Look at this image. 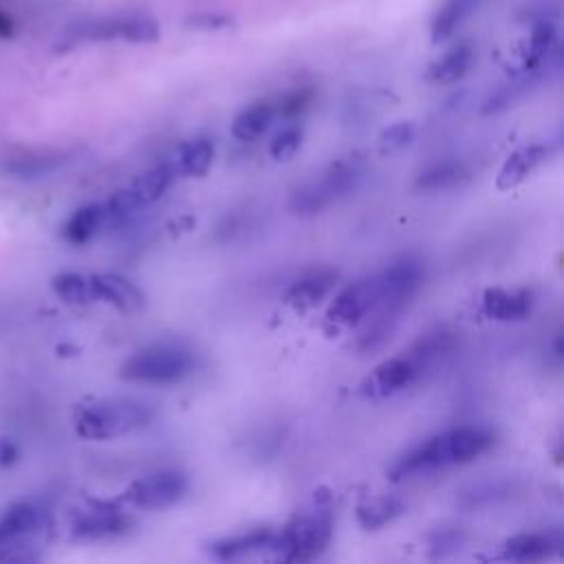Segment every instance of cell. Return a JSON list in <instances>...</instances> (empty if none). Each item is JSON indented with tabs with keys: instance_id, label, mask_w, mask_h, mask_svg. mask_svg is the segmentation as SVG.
Wrapping results in <instances>:
<instances>
[{
	"instance_id": "obj_29",
	"label": "cell",
	"mask_w": 564,
	"mask_h": 564,
	"mask_svg": "<svg viewBox=\"0 0 564 564\" xmlns=\"http://www.w3.org/2000/svg\"><path fill=\"white\" fill-rule=\"evenodd\" d=\"M415 126L411 122H400L391 128H387L380 137V146H382V152H400L404 150L406 146H411L415 141Z\"/></svg>"
},
{
	"instance_id": "obj_33",
	"label": "cell",
	"mask_w": 564,
	"mask_h": 564,
	"mask_svg": "<svg viewBox=\"0 0 564 564\" xmlns=\"http://www.w3.org/2000/svg\"><path fill=\"white\" fill-rule=\"evenodd\" d=\"M195 30H226L232 25V21L228 16H210V14H202L193 19Z\"/></svg>"
},
{
	"instance_id": "obj_24",
	"label": "cell",
	"mask_w": 564,
	"mask_h": 564,
	"mask_svg": "<svg viewBox=\"0 0 564 564\" xmlns=\"http://www.w3.org/2000/svg\"><path fill=\"white\" fill-rule=\"evenodd\" d=\"M465 179H468V168L461 161H444L424 170L417 176L415 187L419 193H444Z\"/></svg>"
},
{
	"instance_id": "obj_21",
	"label": "cell",
	"mask_w": 564,
	"mask_h": 564,
	"mask_svg": "<svg viewBox=\"0 0 564 564\" xmlns=\"http://www.w3.org/2000/svg\"><path fill=\"white\" fill-rule=\"evenodd\" d=\"M335 274L333 272H315L304 276L302 280L293 283L287 293H285V302L291 304L293 309H311L315 307L324 296H329V291L335 285Z\"/></svg>"
},
{
	"instance_id": "obj_13",
	"label": "cell",
	"mask_w": 564,
	"mask_h": 564,
	"mask_svg": "<svg viewBox=\"0 0 564 564\" xmlns=\"http://www.w3.org/2000/svg\"><path fill=\"white\" fill-rule=\"evenodd\" d=\"M69 161H71L69 152L41 150V152H25V154L10 157L3 163V170H5V174H10L14 179H41V176H47V174L60 170Z\"/></svg>"
},
{
	"instance_id": "obj_35",
	"label": "cell",
	"mask_w": 564,
	"mask_h": 564,
	"mask_svg": "<svg viewBox=\"0 0 564 564\" xmlns=\"http://www.w3.org/2000/svg\"><path fill=\"white\" fill-rule=\"evenodd\" d=\"M12 34H14V23H12V19L3 10H0V36L8 38Z\"/></svg>"
},
{
	"instance_id": "obj_28",
	"label": "cell",
	"mask_w": 564,
	"mask_h": 564,
	"mask_svg": "<svg viewBox=\"0 0 564 564\" xmlns=\"http://www.w3.org/2000/svg\"><path fill=\"white\" fill-rule=\"evenodd\" d=\"M54 291L67 302V304H91L97 300L93 276L87 278L82 274H60L54 278Z\"/></svg>"
},
{
	"instance_id": "obj_18",
	"label": "cell",
	"mask_w": 564,
	"mask_h": 564,
	"mask_svg": "<svg viewBox=\"0 0 564 564\" xmlns=\"http://www.w3.org/2000/svg\"><path fill=\"white\" fill-rule=\"evenodd\" d=\"M215 161V146L208 139H197L181 143L174 152V157L168 161L174 174L181 176H204L208 174L210 165Z\"/></svg>"
},
{
	"instance_id": "obj_7",
	"label": "cell",
	"mask_w": 564,
	"mask_h": 564,
	"mask_svg": "<svg viewBox=\"0 0 564 564\" xmlns=\"http://www.w3.org/2000/svg\"><path fill=\"white\" fill-rule=\"evenodd\" d=\"M389 291L384 276L378 274L372 278L359 280L350 287H346L329 307V320L337 324H357L368 313L387 307Z\"/></svg>"
},
{
	"instance_id": "obj_30",
	"label": "cell",
	"mask_w": 564,
	"mask_h": 564,
	"mask_svg": "<svg viewBox=\"0 0 564 564\" xmlns=\"http://www.w3.org/2000/svg\"><path fill=\"white\" fill-rule=\"evenodd\" d=\"M300 143H302V130L300 128H285L283 133H278L274 137L269 152L276 161H289L300 150Z\"/></svg>"
},
{
	"instance_id": "obj_22",
	"label": "cell",
	"mask_w": 564,
	"mask_h": 564,
	"mask_svg": "<svg viewBox=\"0 0 564 564\" xmlns=\"http://www.w3.org/2000/svg\"><path fill=\"white\" fill-rule=\"evenodd\" d=\"M274 117L276 106L272 102H256L237 115L232 124V135L239 141H254L269 130Z\"/></svg>"
},
{
	"instance_id": "obj_25",
	"label": "cell",
	"mask_w": 564,
	"mask_h": 564,
	"mask_svg": "<svg viewBox=\"0 0 564 564\" xmlns=\"http://www.w3.org/2000/svg\"><path fill=\"white\" fill-rule=\"evenodd\" d=\"M104 228V210L102 204H91L76 210L62 228V234L73 245L89 243Z\"/></svg>"
},
{
	"instance_id": "obj_15",
	"label": "cell",
	"mask_w": 564,
	"mask_h": 564,
	"mask_svg": "<svg viewBox=\"0 0 564 564\" xmlns=\"http://www.w3.org/2000/svg\"><path fill=\"white\" fill-rule=\"evenodd\" d=\"M93 285H95L97 300H106L122 313H137L146 304L143 293L130 280H126L117 274L93 276Z\"/></svg>"
},
{
	"instance_id": "obj_9",
	"label": "cell",
	"mask_w": 564,
	"mask_h": 564,
	"mask_svg": "<svg viewBox=\"0 0 564 564\" xmlns=\"http://www.w3.org/2000/svg\"><path fill=\"white\" fill-rule=\"evenodd\" d=\"M49 525L51 514L43 505L34 500L14 503L0 514V546H23L25 540L45 533Z\"/></svg>"
},
{
	"instance_id": "obj_4",
	"label": "cell",
	"mask_w": 564,
	"mask_h": 564,
	"mask_svg": "<svg viewBox=\"0 0 564 564\" xmlns=\"http://www.w3.org/2000/svg\"><path fill=\"white\" fill-rule=\"evenodd\" d=\"M193 370V355L176 346H150L128 357L119 378L139 384H174Z\"/></svg>"
},
{
	"instance_id": "obj_27",
	"label": "cell",
	"mask_w": 564,
	"mask_h": 564,
	"mask_svg": "<svg viewBox=\"0 0 564 564\" xmlns=\"http://www.w3.org/2000/svg\"><path fill=\"white\" fill-rule=\"evenodd\" d=\"M557 30L553 23L542 21L531 30L527 54H525V71H536L555 49Z\"/></svg>"
},
{
	"instance_id": "obj_26",
	"label": "cell",
	"mask_w": 564,
	"mask_h": 564,
	"mask_svg": "<svg viewBox=\"0 0 564 564\" xmlns=\"http://www.w3.org/2000/svg\"><path fill=\"white\" fill-rule=\"evenodd\" d=\"M172 176H174V172H172L170 163H161V165L139 174L133 181V185L128 187V191L135 195V199L143 208V206H150V204L159 202L165 195V191H168L170 183H172Z\"/></svg>"
},
{
	"instance_id": "obj_34",
	"label": "cell",
	"mask_w": 564,
	"mask_h": 564,
	"mask_svg": "<svg viewBox=\"0 0 564 564\" xmlns=\"http://www.w3.org/2000/svg\"><path fill=\"white\" fill-rule=\"evenodd\" d=\"M14 457H16V448L12 444H8V441L0 444V463L8 465L14 461Z\"/></svg>"
},
{
	"instance_id": "obj_32",
	"label": "cell",
	"mask_w": 564,
	"mask_h": 564,
	"mask_svg": "<svg viewBox=\"0 0 564 564\" xmlns=\"http://www.w3.org/2000/svg\"><path fill=\"white\" fill-rule=\"evenodd\" d=\"M311 104V93L309 91H296V93H289L283 104H280V113L285 117H293V115H300L307 106Z\"/></svg>"
},
{
	"instance_id": "obj_16",
	"label": "cell",
	"mask_w": 564,
	"mask_h": 564,
	"mask_svg": "<svg viewBox=\"0 0 564 564\" xmlns=\"http://www.w3.org/2000/svg\"><path fill=\"white\" fill-rule=\"evenodd\" d=\"M474 65V49L470 43H461L454 45L452 49H448L441 58H437L428 71H426V80L439 87H448L454 84L459 80H463L468 76V71Z\"/></svg>"
},
{
	"instance_id": "obj_23",
	"label": "cell",
	"mask_w": 564,
	"mask_h": 564,
	"mask_svg": "<svg viewBox=\"0 0 564 564\" xmlns=\"http://www.w3.org/2000/svg\"><path fill=\"white\" fill-rule=\"evenodd\" d=\"M404 514V503L395 496L368 498L357 507V522L366 531H378Z\"/></svg>"
},
{
	"instance_id": "obj_1",
	"label": "cell",
	"mask_w": 564,
	"mask_h": 564,
	"mask_svg": "<svg viewBox=\"0 0 564 564\" xmlns=\"http://www.w3.org/2000/svg\"><path fill=\"white\" fill-rule=\"evenodd\" d=\"M494 444V435L481 426H463L448 430L417 446L402 459L393 463L389 476L393 483H400L411 476L428 474L435 470H446L452 465H463L481 454H485Z\"/></svg>"
},
{
	"instance_id": "obj_5",
	"label": "cell",
	"mask_w": 564,
	"mask_h": 564,
	"mask_svg": "<svg viewBox=\"0 0 564 564\" xmlns=\"http://www.w3.org/2000/svg\"><path fill=\"white\" fill-rule=\"evenodd\" d=\"M161 32L157 21L141 14H122V16H102L73 25L67 34V41L78 43H130L148 45L159 41Z\"/></svg>"
},
{
	"instance_id": "obj_11",
	"label": "cell",
	"mask_w": 564,
	"mask_h": 564,
	"mask_svg": "<svg viewBox=\"0 0 564 564\" xmlns=\"http://www.w3.org/2000/svg\"><path fill=\"white\" fill-rule=\"evenodd\" d=\"M419 375H422V370L408 355L387 359L361 382V395L370 398V400L391 398V395L408 389L419 378Z\"/></svg>"
},
{
	"instance_id": "obj_12",
	"label": "cell",
	"mask_w": 564,
	"mask_h": 564,
	"mask_svg": "<svg viewBox=\"0 0 564 564\" xmlns=\"http://www.w3.org/2000/svg\"><path fill=\"white\" fill-rule=\"evenodd\" d=\"M551 154H553V148L542 146V143H533V146H527L522 150H516L505 161V165L500 168L498 179H496V187L503 193L511 191V187L522 183L531 172H536Z\"/></svg>"
},
{
	"instance_id": "obj_14",
	"label": "cell",
	"mask_w": 564,
	"mask_h": 564,
	"mask_svg": "<svg viewBox=\"0 0 564 564\" xmlns=\"http://www.w3.org/2000/svg\"><path fill=\"white\" fill-rule=\"evenodd\" d=\"M560 546H562V538L555 531L520 533L505 542L503 557L516 560V562H536V560L555 555L560 551Z\"/></svg>"
},
{
	"instance_id": "obj_17",
	"label": "cell",
	"mask_w": 564,
	"mask_h": 564,
	"mask_svg": "<svg viewBox=\"0 0 564 564\" xmlns=\"http://www.w3.org/2000/svg\"><path fill=\"white\" fill-rule=\"evenodd\" d=\"M483 311L487 318L500 320V322L522 320L531 311V293L529 291L487 289L483 296Z\"/></svg>"
},
{
	"instance_id": "obj_6",
	"label": "cell",
	"mask_w": 564,
	"mask_h": 564,
	"mask_svg": "<svg viewBox=\"0 0 564 564\" xmlns=\"http://www.w3.org/2000/svg\"><path fill=\"white\" fill-rule=\"evenodd\" d=\"M329 511H313L293 518L280 533H276L274 549L283 560L304 562L318 557L331 542Z\"/></svg>"
},
{
	"instance_id": "obj_8",
	"label": "cell",
	"mask_w": 564,
	"mask_h": 564,
	"mask_svg": "<svg viewBox=\"0 0 564 564\" xmlns=\"http://www.w3.org/2000/svg\"><path fill=\"white\" fill-rule=\"evenodd\" d=\"M187 492V476L179 470H161L135 481L124 500L139 509H165L179 503Z\"/></svg>"
},
{
	"instance_id": "obj_2",
	"label": "cell",
	"mask_w": 564,
	"mask_h": 564,
	"mask_svg": "<svg viewBox=\"0 0 564 564\" xmlns=\"http://www.w3.org/2000/svg\"><path fill=\"white\" fill-rule=\"evenodd\" d=\"M150 422L152 408L137 400H104L78 413L76 430L82 439L106 441L137 433Z\"/></svg>"
},
{
	"instance_id": "obj_20",
	"label": "cell",
	"mask_w": 564,
	"mask_h": 564,
	"mask_svg": "<svg viewBox=\"0 0 564 564\" xmlns=\"http://www.w3.org/2000/svg\"><path fill=\"white\" fill-rule=\"evenodd\" d=\"M483 0H444L433 21V43H446L481 8Z\"/></svg>"
},
{
	"instance_id": "obj_31",
	"label": "cell",
	"mask_w": 564,
	"mask_h": 564,
	"mask_svg": "<svg viewBox=\"0 0 564 564\" xmlns=\"http://www.w3.org/2000/svg\"><path fill=\"white\" fill-rule=\"evenodd\" d=\"M461 544H463V533H461V531H454V529L441 531V533L435 536V540H433L435 557H446V555H450L452 551H459Z\"/></svg>"
},
{
	"instance_id": "obj_36",
	"label": "cell",
	"mask_w": 564,
	"mask_h": 564,
	"mask_svg": "<svg viewBox=\"0 0 564 564\" xmlns=\"http://www.w3.org/2000/svg\"><path fill=\"white\" fill-rule=\"evenodd\" d=\"M485 494H487V498L492 500V498H496V496H500V494H505V492H503V490H498V487H490ZM481 496H483V494H476V492H474V494H468L470 505H476V503L481 500Z\"/></svg>"
},
{
	"instance_id": "obj_10",
	"label": "cell",
	"mask_w": 564,
	"mask_h": 564,
	"mask_svg": "<svg viewBox=\"0 0 564 564\" xmlns=\"http://www.w3.org/2000/svg\"><path fill=\"white\" fill-rule=\"evenodd\" d=\"M135 520L111 503H95L73 518L71 533L80 540H108L133 529Z\"/></svg>"
},
{
	"instance_id": "obj_19",
	"label": "cell",
	"mask_w": 564,
	"mask_h": 564,
	"mask_svg": "<svg viewBox=\"0 0 564 564\" xmlns=\"http://www.w3.org/2000/svg\"><path fill=\"white\" fill-rule=\"evenodd\" d=\"M276 542V533L272 529H254L250 533H241V536H232L226 540H219L212 544V555L219 560H237L243 555H252L258 551H267L274 549Z\"/></svg>"
},
{
	"instance_id": "obj_3",
	"label": "cell",
	"mask_w": 564,
	"mask_h": 564,
	"mask_svg": "<svg viewBox=\"0 0 564 564\" xmlns=\"http://www.w3.org/2000/svg\"><path fill=\"white\" fill-rule=\"evenodd\" d=\"M361 174L364 172L357 159H342L333 163L326 172L320 174V179L298 187V191L291 195V210L300 217H311L326 210L337 199L355 191Z\"/></svg>"
}]
</instances>
